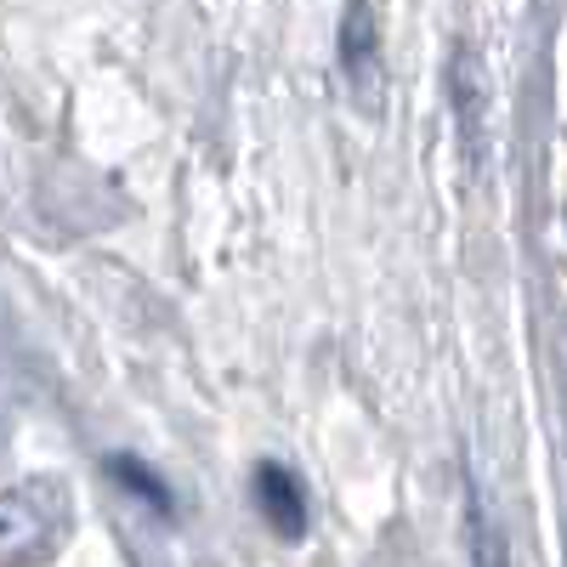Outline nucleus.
I'll return each instance as SVG.
<instances>
[{
  "instance_id": "nucleus-2",
  "label": "nucleus",
  "mask_w": 567,
  "mask_h": 567,
  "mask_svg": "<svg viewBox=\"0 0 567 567\" xmlns=\"http://www.w3.org/2000/svg\"><path fill=\"white\" fill-rule=\"evenodd\" d=\"M256 499H261V516H267L284 539H301V534H307V494H301V483H296V471L261 465V471H256Z\"/></svg>"
},
{
  "instance_id": "nucleus-3",
  "label": "nucleus",
  "mask_w": 567,
  "mask_h": 567,
  "mask_svg": "<svg viewBox=\"0 0 567 567\" xmlns=\"http://www.w3.org/2000/svg\"><path fill=\"white\" fill-rule=\"evenodd\" d=\"M471 550H477V567H505V550H499V534L488 528V516H483V505H471Z\"/></svg>"
},
{
  "instance_id": "nucleus-1",
  "label": "nucleus",
  "mask_w": 567,
  "mask_h": 567,
  "mask_svg": "<svg viewBox=\"0 0 567 567\" xmlns=\"http://www.w3.org/2000/svg\"><path fill=\"white\" fill-rule=\"evenodd\" d=\"M74 528V505L58 477H23L0 494V567H45Z\"/></svg>"
},
{
  "instance_id": "nucleus-4",
  "label": "nucleus",
  "mask_w": 567,
  "mask_h": 567,
  "mask_svg": "<svg viewBox=\"0 0 567 567\" xmlns=\"http://www.w3.org/2000/svg\"><path fill=\"white\" fill-rule=\"evenodd\" d=\"M0 449H7V425H0Z\"/></svg>"
}]
</instances>
